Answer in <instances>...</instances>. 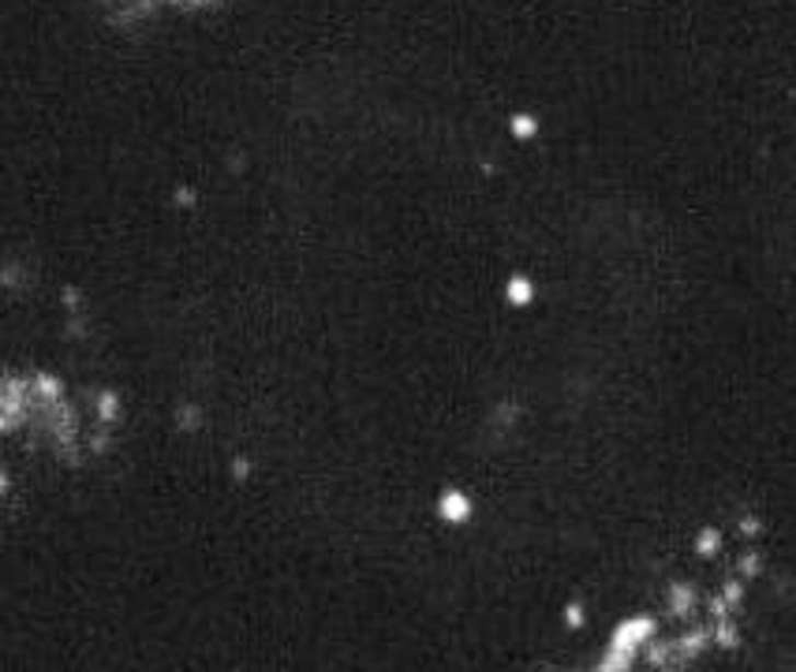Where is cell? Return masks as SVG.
<instances>
[{
	"instance_id": "obj_1",
	"label": "cell",
	"mask_w": 796,
	"mask_h": 672,
	"mask_svg": "<svg viewBox=\"0 0 796 672\" xmlns=\"http://www.w3.org/2000/svg\"><path fill=\"white\" fill-rule=\"evenodd\" d=\"M441 515L452 520V523L468 520V501L460 494H446V497H441Z\"/></svg>"
}]
</instances>
